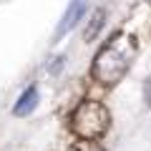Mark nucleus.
I'll list each match as a JSON object with an SVG mask.
<instances>
[{"label": "nucleus", "instance_id": "1", "mask_svg": "<svg viewBox=\"0 0 151 151\" xmlns=\"http://www.w3.org/2000/svg\"><path fill=\"white\" fill-rule=\"evenodd\" d=\"M136 38L129 33H116L106 40L101 50L96 53L91 65L93 81H98L101 86H113L126 76V70L131 68L136 58Z\"/></svg>", "mask_w": 151, "mask_h": 151}, {"label": "nucleus", "instance_id": "2", "mask_svg": "<svg viewBox=\"0 0 151 151\" xmlns=\"http://www.w3.org/2000/svg\"><path fill=\"white\" fill-rule=\"evenodd\" d=\"M111 113L101 101H83L70 113V129L81 141H96L108 131Z\"/></svg>", "mask_w": 151, "mask_h": 151}, {"label": "nucleus", "instance_id": "3", "mask_svg": "<svg viewBox=\"0 0 151 151\" xmlns=\"http://www.w3.org/2000/svg\"><path fill=\"white\" fill-rule=\"evenodd\" d=\"M83 13H86V0H70V5L65 8L63 18H60V23H58V28H55V40H60L65 33L73 30V28L78 25V20L83 18Z\"/></svg>", "mask_w": 151, "mask_h": 151}, {"label": "nucleus", "instance_id": "4", "mask_svg": "<svg viewBox=\"0 0 151 151\" xmlns=\"http://www.w3.org/2000/svg\"><path fill=\"white\" fill-rule=\"evenodd\" d=\"M35 106H38V88L30 86V88H25V91L20 93L18 103L13 106V113H15V116H30V113L35 111Z\"/></svg>", "mask_w": 151, "mask_h": 151}, {"label": "nucleus", "instance_id": "5", "mask_svg": "<svg viewBox=\"0 0 151 151\" xmlns=\"http://www.w3.org/2000/svg\"><path fill=\"white\" fill-rule=\"evenodd\" d=\"M103 23H106V10H103V8H96V10L91 13V18H88V25H86V30H83V40H86V43L96 40V35L101 33Z\"/></svg>", "mask_w": 151, "mask_h": 151}, {"label": "nucleus", "instance_id": "6", "mask_svg": "<svg viewBox=\"0 0 151 151\" xmlns=\"http://www.w3.org/2000/svg\"><path fill=\"white\" fill-rule=\"evenodd\" d=\"M68 151H103V149L96 144V141H76Z\"/></svg>", "mask_w": 151, "mask_h": 151}, {"label": "nucleus", "instance_id": "7", "mask_svg": "<svg viewBox=\"0 0 151 151\" xmlns=\"http://www.w3.org/2000/svg\"><path fill=\"white\" fill-rule=\"evenodd\" d=\"M144 98H146V103H149V108H151V76L146 78V83H144Z\"/></svg>", "mask_w": 151, "mask_h": 151}, {"label": "nucleus", "instance_id": "8", "mask_svg": "<svg viewBox=\"0 0 151 151\" xmlns=\"http://www.w3.org/2000/svg\"><path fill=\"white\" fill-rule=\"evenodd\" d=\"M53 60H55V63L50 65V73H58V70L63 68V60H65V58H63V55H58V58H53Z\"/></svg>", "mask_w": 151, "mask_h": 151}]
</instances>
